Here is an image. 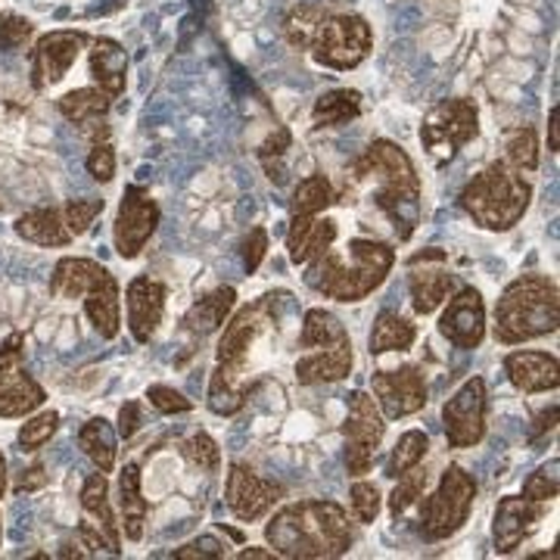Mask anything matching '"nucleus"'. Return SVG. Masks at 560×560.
I'll return each mask as SVG.
<instances>
[{
    "instance_id": "obj_1",
    "label": "nucleus",
    "mask_w": 560,
    "mask_h": 560,
    "mask_svg": "<svg viewBox=\"0 0 560 560\" xmlns=\"http://www.w3.org/2000/svg\"><path fill=\"white\" fill-rule=\"evenodd\" d=\"M290 302V293H265L256 302L243 305L231 320H224L219 349H215V371L209 381V408L231 418L243 411L253 389V374H249V349L259 342L265 330H271L280 320V308Z\"/></svg>"
},
{
    "instance_id": "obj_2",
    "label": "nucleus",
    "mask_w": 560,
    "mask_h": 560,
    "mask_svg": "<svg viewBox=\"0 0 560 560\" xmlns=\"http://www.w3.org/2000/svg\"><path fill=\"white\" fill-rule=\"evenodd\" d=\"M265 539L278 558L330 560L352 548V523L337 501L308 499L280 508L265 526Z\"/></svg>"
},
{
    "instance_id": "obj_3",
    "label": "nucleus",
    "mask_w": 560,
    "mask_h": 560,
    "mask_svg": "<svg viewBox=\"0 0 560 560\" xmlns=\"http://www.w3.org/2000/svg\"><path fill=\"white\" fill-rule=\"evenodd\" d=\"M393 265H396V249L389 243L355 237L346 243V249L330 246L318 259L308 261L305 283L324 300L361 302L383 287Z\"/></svg>"
},
{
    "instance_id": "obj_4",
    "label": "nucleus",
    "mask_w": 560,
    "mask_h": 560,
    "mask_svg": "<svg viewBox=\"0 0 560 560\" xmlns=\"http://www.w3.org/2000/svg\"><path fill=\"white\" fill-rule=\"evenodd\" d=\"M355 180H374V206L393 221L399 241H408L420 224V175L411 156L393 140H374L355 162Z\"/></svg>"
},
{
    "instance_id": "obj_5",
    "label": "nucleus",
    "mask_w": 560,
    "mask_h": 560,
    "mask_svg": "<svg viewBox=\"0 0 560 560\" xmlns=\"http://www.w3.org/2000/svg\"><path fill=\"white\" fill-rule=\"evenodd\" d=\"M560 296L558 283L545 275H523L504 287L495 305V340L504 346L539 340L548 334H558Z\"/></svg>"
},
{
    "instance_id": "obj_6",
    "label": "nucleus",
    "mask_w": 560,
    "mask_h": 560,
    "mask_svg": "<svg viewBox=\"0 0 560 560\" xmlns=\"http://www.w3.org/2000/svg\"><path fill=\"white\" fill-rule=\"evenodd\" d=\"M458 202L482 231H511L533 202V184L523 178V172L499 160L467 180Z\"/></svg>"
},
{
    "instance_id": "obj_7",
    "label": "nucleus",
    "mask_w": 560,
    "mask_h": 560,
    "mask_svg": "<svg viewBox=\"0 0 560 560\" xmlns=\"http://www.w3.org/2000/svg\"><path fill=\"white\" fill-rule=\"evenodd\" d=\"M474 499H477V480L464 467L452 464L442 474L436 492L430 499L420 495V533L430 541L455 536L470 517Z\"/></svg>"
},
{
    "instance_id": "obj_8",
    "label": "nucleus",
    "mask_w": 560,
    "mask_h": 560,
    "mask_svg": "<svg viewBox=\"0 0 560 560\" xmlns=\"http://www.w3.org/2000/svg\"><path fill=\"white\" fill-rule=\"evenodd\" d=\"M371 44H374V32H371L364 16H359V13H327L318 22V32H315L308 50L324 69L349 72V69H355L368 60Z\"/></svg>"
},
{
    "instance_id": "obj_9",
    "label": "nucleus",
    "mask_w": 560,
    "mask_h": 560,
    "mask_svg": "<svg viewBox=\"0 0 560 560\" xmlns=\"http://www.w3.org/2000/svg\"><path fill=\"white\" fill-rule=\"evenodd\" d=\"M480 131V113L477 103L467 97H455V101L436 103L420 125V143L423 150L436 160V165L455 160L464 143L477 138Z\"/></svg>"
},
{
    "instance_id": "obj_10",
    "label": "nucleus",
    "mask_w": 560,
    "mask_h": 560,
    "mask_svg": "<svg viewBox=\"0 0 560 560\" xmlns=\"http://www.w3.org/2000/svg\"><path fill=\"white\" fill-rule=\"evenodd\" d=\"M383 436H386V418L381 405L364 389L349 393V418L342 423V440H346V470L352 477H364L371 470Z\"/></svg>"
},
{
    "instance_id": "obj_11",
    "label": "nucleus",
    "mask_w": 560,
    "mask_h": 560,
    "mask_svg": "<svg viewBox=\"0 0 560 560\" xmlns=\"http://www.w3.org/2000/svg\"><path fill=\"white\" fill-rule=\"evenodd\" d=\"M25 337L22 334H13L10 340L0 346V418L16 420L35 415L47 393L22 364V355H25Z\"/></svg>"
},
{
    "instance_id": "obj_12",
    "label": "nucleus",
    "mask_w": 560,
    "mask_h": 560,
    "mask_svg": "<svg viewBox=\"0 0 560 560\" xmlns=\"http://www.w3.org/2000/svg\"><path fill=\"white\" fill-rule=\"evenodd\" d=\"M486 408L489 393L482 377L464 381L458 393L442 405V427L452 448H474L486 436Z\"/></svg>"
},
{
    "instance_id": "obj_13",
    "label": "nucleus",
    "mask_w": 560,
    "mask_h": 560,
    "mask_svg": "<svg viewBox=\"0 0 560 560\" xmlns=\"http://www.w3.org/2000/svg\"><path fill=\"white\" fill-rule=\"evenodd\" d=\"M160 219L162 212L156 200L143 187L131 184L125 190V197H121L119 215H116V224H113V243H116V253L121 259H138L143 246L156 234Z\"/></svg>"
},
{
    "instance_id": "obj_14",
    "label": "nucleus",
    "mask_w": 560,
    "mask_h": 560,
    "mask_svg": "<svg viewBox=\"0 0 560 560\" xmlns=\"http://www.w3.org/2000/svg\"><path fill=\"white\" fill-rule=\"evenodd\" d=\"M278 482L265 480L259 477L253 467L246 464H231V474H228V486H224V501H228V511L237 517L241 523H256L261 521L280 499Z\"/></svg>"
},
{
    "instance_id": "obj_15",
    "label": "nucleus",
    "mask_w": 560,
    "mask_h": 560,
    "mask_svg": "<svg viewBox=\"0 0 560 560\" xmlns=\"http://www.w3.org/2000/svg\"><path fill=\"white\" fill-rule=\"evenodd\" d=\"M371 386H374L383 418H411L427 405V381H423V371L415 364L399 368V371H377L371 377Z\"/></svg>"
},
{
    "instance_id": "obj_16",
    "label": "nucleus",
    "mask_w": 560,
    "mask_h": 560,
    "mask_svg": "<svg viewBox=\"0 0 560 560\" xmlns=\"http://www.w3.org/2000/svg\"><path fill=\"white\" fill-rule=\"evenodd\" d=\"M440 334L458 349H480L486 340V302L480 290L464 287L448 296V305L440 318Z\"/></svg>"
},
{
    "instance_id": "obj_17",
    "label": "nucleus",
    "mask_w": 560,
    "mask_h": 560,
    "mask_svg": "<svg viewBox=\"0 0 560 560\" xmlns=\"http://www.w3.org/2000/svg\"><path fill=\"white\" fill-rule=\"evenodd\" d=\"M84 44H88V35L69 32V28L40 35L35 50H32V84L47 88V84H57V81L66 79V72L75 66Z\"/></svg>"
},
{
    "instance_id": "obj_18",
    "label": "nucleus",
    "mask_w": 560,
    "mask_h": 560,
    "mask_svg": "<svg viewBox=\"0 0 560 560\" xmlns=\"http://www.w3.org/2000/svg\"><path fill=\"white\" fill-rule=\"evenodd\" d=\"M125 308H128V330L135 342H150L160 330L165 315V287L153 278H135L125 290Z\"/></svg>"
},
{
    "instance_id": "obj_19",
    "label": "nucleus",
    "mask_w": 560,
    "mask_h": 560,
    "mask_svg": "<svg viewBox=\"0 0 560 560\" xmlns=\"http://www.w3.org/2000/svg\"><path fill=\"white\" fill-rule=\"evenodd\" d=\"M539 521V501H529L523 499V495H508V499H501L499 508H495V526H492L495 551H499V555L517 551L523 541L533 536V529H536V523Z\"/></svg>"
},
{
    "instance_id": "obj_20",
    "label": "nucleus",
    "mask_w": 560,
    "mask_h": 560,
    "mask_svg": "<svg viewBox=\"0 0 560 560\" xmlns=\"http://www.w3.org/2000/svg\"><path fill=\"white\" fill-rule=\"evenodd\" d=\"M81 300H84V312L94 324V330L103 340H116L121 330V296L119 280L109 275V268H103L101 275L88 283Z\"/></svg>"
},
{
    "instance_id": "obj_21",
    "label": "nucleus",
    "mask_w": 560,
    "mask_h": 560,
    "mask_svg": "<svg viewBox=\"0 0 560 560\" xmlns=\"http://www.w3.org/2000/svg\"><path fill=\"white\" fill-rule=\"evenodd\" d=\"M504 374L508 381L514 383L521 393H548V389H558L560 383V364L555 355L548 352H533V349H523V352H511L504 359Z\"/></svg>"
},
{
    "instance_id": "obj_22",
    "label": "nucleus",
    "mask_w": 560,
    "mask_h": 560,
    "mask_svg": "<svg viewBox=\"0 0 560 560\" xmlns=\"http://www.w3.org/2000/svg\"><path fill=\"white\" fill-rule=\"evenodd\" d=\"M81 511L88 523L103 536V541L109 545V555H121V526L109 508V480L106 474H91L84 486H81Z\"/></svg>"
},
{
    "instance_id": "obj_23",
    "label": "nucleus",
    "mask_w": 560,
    "mask_h": 560,
    "mask_svg": "<svg viewBox=\"0 0 560 560\" xmlns=\"http://www.w3.org/2000/svg\"><path fill=\"white\" fill-rule=\"evenodd\" d=\"M337 243V221L318 219V215H293L287 231V249L293 265H308L318 259L324 249Z\"/></svg>"
},
{
    "instance_id": "obj_24",
    "label": "nucleus",
    "mask_w": 560,
    "mask_h": 560,
    "mask_svg": "<svg viewBox=\"0 0 560 560\" xmlns=\"http://www.w3.org/2000/svg\"><path fill=\"white\" fill-rule=\"evenodd\" d=\"M352 340L327 349H312L308 355L296 361V381L302 386H318V383H337L349 377L352 371Z\"/></svg>"
},
{
    "instance_id": "obj_25",
    "label": "nucleus",
    "mask_w": 560,
    "mask_h": 560,
    "mask_svg": "<svg viewBox=\"0 0 560 560\" xmlns=\"http://www.w3.org/2000/svg\"><path fill=\"white\" fill-rule=\"evenodd\" d=\"M408 290H411L415 312L418 315H433L458 290V283H455V278L445 268H427V261H423V268H418V261H411Z\"/></svg>"
},
{
    "instance_id": "obj_26",
    "label": "nucleus",
    "mask_w": 560,
    "mask_h": 560,
    "mask_svg": "<svg viewBox=\"0 0 560 560\" xmlns=\"http://www.w3.org/2000/svg\"><path fill=\"white\" fill-rule=\"evenodd\" d=\"M234 305H237V290L234 287H219V290H212L202 300L194 302L180 324L194 337H209V334L224 327V320L234 312Z\"/></svg>"
},
{
    "instance_id": "obj_27",
    "label": "nucleus",
    "mask_w": 560,
    "mask_h": 560,
    "mask_svg": "<svg viewBox=\"0 0 560 560\" xmlns=\"http://www.w3.org/2000/svg\"><path fill=\"white\" fill-rule=\"evenodd\" d=\"M91 79L109 97H119L121 91H125L128 54L121 50L119 40L94 38V44H91Z\"/></svg>"
},
{
    "instance_id": "obj_28",
    "label": "nucleus",
    "mask_w": 560,
    "mask_h": 560,
    "mask_svg": "<svg viewBox=\"0 0 560 560\" xmlns=\"http://www.w3.org/2000/svg\"><path fill=\"white\" fill-rule=\"evenodd\" d=\"M16 234H20L25 243H35V246H69L72 243V234L62 221V206H40V209H32L16 219Z\"/></svg>"
},
{
    "instance_id": "obj_29",
    "label": "nucleus",
    "mask_w": 560,
    "mask_h": 560,
    "mask_svg": "<svg viewBox=\"0 0 560 560\" xmlns=\"http://www.w3.org/2000/svg\"><path fill=\"white\" fill-rule=\"evenodd\" d=\"M119 514H121V536L128 541L143 539L147 526V499L140 492V467L125 464L119 474Z\"/></svg>"
},
{
    "instance_id": "obj_30",
    "label": "nucleus",
    "mask_w": 560,
    "mask_h": 560,
    "mask_svg": "<svg viewBox=\"0 0 560 560\" xmlns=\"http://www.w3.org/2000/svg\"><path fill=\"white\" fill-rule=\"evenodd\" d=\"M116 440H119V433L106 418H91L79 430L81 452L94 460V467L101 474H113V467H116V452H119Z\"/></svg>"
},
{
    "instance_id": "obj_31",
    "label": "nucleus",
    "mask_w": 560,
    "mask_h": 560,
    "mask_svg": "<svg viewBox=\"0 0 560 560\" xmlns=\"http://www.w3.org/2000/svg\"><path fill=\"white\" fill-rule=\"evenodd\" d=\"M418 340V330L408 318H401L399 312H381L374 320V330L368 337L371 355H386V352H405Z\"/></svg>"
},
{
    "instance_id": "obj_32",
    "label": "nucleus",
    "mask_w": 560,
    "mask_h": 560,
    "mask_svg": "<svg viewBox=\"0 0 560 560\" xmlns=\"http://www.w3.org/2000/svg\"><path fill=\"white\" fill-rule=\"evenodd\" d=\"M106 265L94 259H72V256H66V259L57 261V268H54V278H50V293L54 296H60V300H79L84 296V290H88V283L101 275Z\"/></svg>"
},
{
    "instance_id": "obj_33",
    "label": "nucleus",
    "mask_w": 560,
    "mask_h": 560,
    "mask_svg": "<svg viewBox=\"0 0 560 560\" xmlns=\"http://www.w3.org/2000/svg\"><path fill=\"white\" fill-rule=\"evenodd\" d=\"M109 103H113V97L94 84V88H75V91L62 94L60 101H57V109H60L62 119L81 128L88 121L103 119L109 113Z\"/></svg>"
},
{
    "instance_id": "obj_34",
    "label": "nucleus",
    "mask_w": 560,
    "mask_h": 560,
    "mask_svg": "<svg viewBox=\"0 0 560 560\" xmlns=\"http://www.w3.org/2000/svg\"><path fill=\"white\" fill-rule=\"evenodd\" d=\"M302 349H327V346H340L349 342V330L334 312H324V308H308L305 318H302V334H300Z\"/></svg>"
},
{
    "instance_id": "obj_35",
    "label": "nucleus",
    "mask_w": 560,
    "mask_h": 560,
    "mask_svg": "<svg viewBox=\"0 0 560 560\" xmlns=\"http://www.w3.org/2000/svg\"><path fill=\"white\" fill-rule=\"evenodd\" d=\"M361 116V94L359 91H349V88H337V91H327L315 101L312 109V121L318 128H337L346 121L359 119Z\"/></svg>"
},
{
    "instance_id": "obj_36",
    "label": "nucleus",
    "mask_w": 560,
    "mask_h": 560,
    "mask_svg": "<svg viewBox=\"0 0 560 560\" xmlns=\"http://www.w3.org/2000/svg\"><path fill=\"white\" fill-rule=\"evenodd\" d=\"M337 202V194H334V184L324 178V175H312L296 184L293 190V215H320L324 209H330Z\"/></svg>"
},
{
    "instance_id": "obj_37",
    "label": "nucleus",
    "mask_w": 560,
    "mask_h": 560,
    "mask_svg": "<svg viewBox=\"0 0 560 560\" xmlns=\"http://www.w3.org/2000/svg\"><path fill=\"white\" fill-rule=\"evenodd\" d=\"M427 452H430V436H427L423 430H408V433H401L399 442H396V448H393V455L386 460V477L399 480L401 474H408L411 467H418L420 460L427 458Z\"/></svg>"
},
{
    "instance_id": "obj_38",
    "label": "nucleus",
    "mask_w": 560,
    "mask_h": 560,
    "mask_svg": "<svg viewBox=\"0 0 560 560\" xmlns=\"http://www.w3.org/2000/svg\"><path fill=\"white\" fill-rule=\"evenodd\" d=\"M324 16H327V10H324V7H315V3H300V7H293V10L287 13V20H283V38L290 40L293 47H300V50H308L315 32H318V22L324 20Z\"/></svg>"
},
{
    "instance_id": "obj_39",
    "label": "nucleus",
    "mask_w": 560,
    "mask_h": 560,
    "mask_svg": "<svg viewBox=\"0 0 560 560\" xmlns=\"http://www.w3.org/2000/svg\"><path fill=\"white\" fill-rule=\"evenodd\" d=\"M504 162L517 172H536L539 168V138L533 128H514L504 138Z\"/></svg>"
},
{
    "instance_id": "obj_40",
    "label": "nucleus",
    "mask_w": 560,
    "mask_h": 560,
    "mask_svg": "<svg viewBox=\"0 0 560 560\" xmlns=\"http://www.w3.org/2000/svg\"><path fill=\"white\" fill-rule=\"evenodd\" d=\"M290 150V131L287 128H275L268 140L259 147V162L265 168V175L275 180V184H283L287 180V165H283V156Z\"/></svg>"
},
{
    "instance_id": "obj_41",
    "label": "nucleus",
    "mask_w": 560,
    "mask_h": 560,
    "mask_svg": "<svg viewBox=\"0 0 560 560\" xmlns=\"http://www.w3.org/2000/svg\"><path fill=\"white\" fill-rule=\"evenodd\" d=\"M427 480H430V474L420 470V464L418 467H411L408 474H401L399 482H396V489H393V495H389V514H393V517H401L411 504H418L420 495H423V489H427Z\"/></svg>"
},
{
    "instance_id": "obj_42",
    "label": "nucleus",
    "mask_w": 560,
    "mask_h": 560,
    "mask_svg": "<svg viewBox=\"0 0 560 560\" xmlns=\"http://www.w3.org/2000/svg\"><path fill=\"white\" fill-rule=\"evenodd\" d=\"M180 452H184V458L190 460L197 470H202V474H219L221 448L219 442L212 440L209 433H194L190 440L180 445Z\"/></svg>"
},
{
    "instance_id": "obj_43",
    "label": "nucleus",
    "mask_w": 560,
    "mask_h": 560,
    "mask_svg": "<svg viewBox=\"0 0 560 560\" xmlns=\"http://www.w3.org/2000/svg\"><path fill=\"white\" fill-rule=\"evenodd\" d=\"M558 470H560L558 458H551L548 464H541L539 470H533V474L526 477V482H523V499L539 501V504L558 499V489H560Z\"/></svg>"
},
{
    "instance_id": "obj_44",
    "label": "nucleus",
    "mask_w": 560,
    "mask_h": 560,
    "mask_svg": "<svg viewBox=\"0 0 560 560\" xmlns=\"http://www.w3.org/2000/svg\"><path fill=\"white\" fill-rule=\"evenodd\" d=\"M60 430V415L57 411H40L35 418H28L20 430L22 452H38L40 445H47L50 436Z\"/></svg>"
},
{
    "instance_id": "obj_45",
    "label": "nucleus",
    "mask_w": 560,
    "mask_h": 560,
    "mask_svg": "<svg viewBox=\"0 0 560 560\" xmlns=\"http://www.w3.org/2000/svg\"><path fill=\"white\" fill-rule=\"evenodd\" d=\"M103 200H69L62 206V221H66V228H69V234L72 237H81V234H88L91 231V224L94 219L103 212Z\"/></svg>"
},
{
    "instance_id": "obj_46",
    "label": "nucleus",
    "mask_w": 560,
    "mask_h": 560,
    "mask_svg": "<svg viewBox=\"0 0 560 560\" xmlns=\"http://www.w3.org/2000/svg\"><path fill=\"white\" fill-rule=\"evenodd\" d=\"M349 504H352V514L359 523H374L381 514V489L374 482H355L352 492H349Z\"/></svg>"
},
{
    "instance_id": "obj_47",
    "label": "nucleus",
    "mask_w": 560,
    "mask_h": 560,
    "mask_svg": "<svg viewBox=\"0 0 560 560\" xmlns=\"http://www.w3.org/2000/svg\"><path fill=\"white\" fill-rule=\"evenodd\" d=\"M147 399L150 405L160 411V415H187L194 408V401L187 399L184 393H178L175 386H165V383H153L147 389Z\"/></svg>"
},
{
    "instance_id": "obj_48",
    "label": "nucleus",
    "mask_w": 560,
    "mask_h": 560,
    "mask_svg": "<svg viewBox=\"0 0 560 560\" xmlns=\"http://www.w3.org/2000/svg\"><path fill=\"white\" fill-rule=\"evenodd\" d=\"M84 165H88V175L94 180H101V184H109V180L116 178V153H113V147L106 140L91 147Z\"/></svg>"
},
{
    "instance_id": "obj_49",
    "label": "nucleus",
    "mask_w": 560,
    "mask_h": 560,
    "mask_svg": "<svg viewBox=\"0 0 560 560\" xmlns=\"http://www.w3.org/2000/svg\"><path fill=\"white\" fill-rule=\"evenodd\" d=\"M228 545H221L215 536H200V539H190L187 545H180L172 551V558L178 560H221L228 551Z\"/></svg>"
},
{
    "instance_id": "obj_50",
    "label": "nucleus",
    "mask_w": 560,
    "mask_h": 560,
    "mask_svg": "<svg viewBox=\"0 0 560 560\" xmlns=\"http://www.w3.org/2000/svg\"><path fill=\"white\" fill-rule=\"evenodd\" d=\"M35 25L22 16H0V50H20L25 40L32 38Z\"/></svg>"
},
{
    "instance_id": "obj_51",
    "label": "nucleus",
    "mask_w": 560,
    "mask_h": 560,
    "mask_svg": "<svg viewBox=\"0 0 560 560\" xmlns=\"http://www.w3.org/2000/svg\"><path fill=\"white\" fill-rule=\"evenodd\" d=\"M241 253H243V265H246V271L249 275H256L259 271V265L265 261V253H268V231L265 228H253L241 243Z\"/></svg>"
},
{
    "instance_id": "obj_52",
    "label": "nucleus",
    "mask_w": 560,
    "mask_h": 560,
    "mask_svg": "<svg viewBox=\"0 0 560 560\" xmlns=\"http://www.w3.org/2000/svg\"><path fill=\"white\" fill-rule=\"evenodd\" d=\"M47 486V474H44V464L40 460H35L32 467H25L20 474V480H16V495H22V492H38V489H44Z\"/></svg>"
},
{
    "instance_id": "obj_53",
    "label": "nucleus",
    "mask_w": 560,
    "mask_h": 560,
    "mask_svg": "<svg viewBox=\"0 0 560 560\" xmlns=\"http://www.w3.org/2000/svg\"><path fill=\"white\" fill-rule=\"evenodd\" d=\"M140 430V405L138 401H125L119 408V433L121 440H131Z\"/></svg>"
},
{
    "instance_id": "obj_54",
    "label": "nucleus",
    "mask_w": 560,
    "mask_h": 560,
    "mask_svg": "<svg viewBox=\"0 0 560 560\" xmlns=\"http://www.w3.org/2000/svg\"><path fill=\"white\" fill-rule=\"evenodd\" d=\"M555 427H558V405L545 408L539 418H536V436H539V433H551Z\"/></svg>"
},
{
    "instance_id": "obj_55",
    "label": "nucleus",
    "mask_w": 560,
    "mask_h": 560,
    "mask_svg": "<svg viewBox=\"0 0 560 560\" xmlns=\"http://www.w3.org/2000/svg\"><path fill=\"white\" fill-rule=\"evenodd\" d=\"M548 150L560 153V125H558V106L548 113Z\"/></svg>"
},
{
    "instance_id": "obj_56",
    "label": "nucleus",
    "mask_w": 560,
    "mask_h": 560,
    "mask_svg": "<svg viewBox=\"0 0 560 560\" xmlns=\"http://www.w3.org/2000/svg\"><path fill=\"white\" fill-rule=\"evenodd\" d=\"M237 558L241 560H271V558H278V555H275V551H265V548H243Z\"/></svg>"
},
{
    "instance_id": "obj_57",
    "label": "nucleus",
    "mask_w": 560,
    "mask_h": 560,
    "mask_svg": "<svg viewBox=\"0 0 560 560\" xmlns=\"http://www.w3.org/2000/svg\"><path fill=\"white\" fill-rule=\"evenodd\" d=\"M7 495V458H3V452H0V499Z\"/></svg>"
},
{
    "instance_id": "obj_58",
    "label": "nucleus",
    "mask_w": 560,
    "mask_h": 560,
    "mask_svg": "<svg viewBox=\"0 0 560 560\" xmlns=\"http://www.w3.org/2000/svg\"><path fill=\"white\" fill-rule=\"evenodd\" d=\"M558 558V551H541V555H533L529 560H555Z\"/></svg>"
},
{
    "instance_id": "obj_59",
    "label": "nucleus",
    "mask_w": 560,
    "mask_h": 560,
    "mask_svg": "<svg viewBox=\"0 0 560 560\" xmlns=\"http://www.w3.org/2000/svg\"><path fill=\"white\" fill-rule=\"evenodd\" d=\"M0 541H3V526H0Z\"/></svg>"
}]
</instances>
